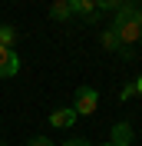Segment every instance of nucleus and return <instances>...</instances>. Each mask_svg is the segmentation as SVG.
Wrapping results in <instances>:
<instances>
[{
  "instance_id": "13",
  "label": "nucleus",
  "mask_w": 142,
  "mask_h": 146,
  "mask_svg": "<svg viewBox=\"0 0 142 146\" xmlns=\"http://www.w3.org/2000/svg\"><path fill=\"white\" fill-rule=\"evenodd\" d=\"M135 93H142V76H139V80H135Z\"/></svg>"
},
{
  "instance_id": "8",
  "label": "nucleus",
  "mask_w": 142,
  "mask_h": 146,
  "mask_svg": "<svg viewBox=\"0 0 142 146\" xmlns=\"http://www.w3.org/2000/svg\"><path fill=\"white\" fill-rule=\"evenodd\" d=\"M103 46H106V50H119V53H122V56H132V50H129V46H122V43H119V40H116V33H112V30H109V33H103Z\"/></svg>"
},
{
  "instance_id": "4",
  "label": "nucleus",
  "mask_w": 142,
  "mask_h": 146,
  "mask_svg": "<svg viewBox=\"0 0 142 146\" xmlns=\"http://www.w3.org/2000/svg\"><path fill=\"white\" fill-rule=\"evenodd\" d=\"M70 10L83 20H99V10H96V0H66Z\"/></svg>"
},
{
  "instance_id": "9",
  "label": "nucleus",
  "mask_w": 142,
  "mask_h": 146,
  "mask_svg": "<svg viewBox=\"0 0 142 146\" xmlns=\"http://www.w3.org/2000/svg\"><path fill=\"white\" fill-rule=\"evenodd\" d=\"M13 43H17V30L3 23V27H0V46H10V50H13Z\"/></svg>"
},
{
  "instance_id": "15",
  "label": "nucleus",
  "mask_w": 142,
  "mask_h": 146,
  "mask_svg": "<svg viewBox=\"0 0 142 146\" xmlns=\"http://www.w3.org/2000/svg\"><path fill=\"white\" fill-rule=\"evenodd\" d=\"M0 146H3V143H0Z\"/></svg>"
},
{
  "instance_id": "12",
  "label": "nucleus",
  "mask_w": 142,
  "mask_h": 146,
  "mask_svg": "<svg viewBox=\"0 0 142 146\" xmlns=\"http://www.w3.org/2000/svg\"><path fill=\"white\" fill-rule=\"evenodd\" d=\"M60 146H89V143H86V139H80V136H76V139H66V143H60Z\"/></svg>"
},
{
  "instance_id": "6",
  "label": "nucleus",
  "mask_w": 142,
  "mask_h": 146,
  "mask_svg": "<svg viewBox=\"0 0 142 146\" xmlns=\"http://www.w3.org/2000/svg\"><path fill=\"white\" fill-rule=\"evenodd\" d=\"M112 146H132V126L129 123H116L112 126Z\"/></svg>"
},
{
  "instance_id": "11",
  "label": "nucleus",
  "mask_w": 142,
  "mask_h": 146,
  "mask_svg": "<svg viewBox=\"0 0 142 146\" xmlns=\"http://www.w3.org/2000/svg\"><path fill=\"white\" fill-rule=\"evenodd\" d=\"M27 146H56V143H53L50 136H33V139H30Z\"/></svg>"
},
{
  "instance_id": "3",
  "label": "nucleus",
  "mask_w": 142,
  "mask_h": 146,
  "mask_svg": "<svg viewBox=\"0 0 142 146\" xmlns=\"http://www.w3.org/2000/svg\"><path fill=\"white\" fill-rule=\"evenodd\" d=\"M20 73V56L10 46H0V80H10Z\"/></svg>"
},
{
  "instance_id": "16",
  "label": "nucleus",
  "mask_w": 142,
  "mask_h": 146,
  "mask_svg": "<svg viewBox=\"0 0 142 146\" xmlns=\"http://www.w3.org/2000/svg\"><path fill=\"white\" fill-rule=\"evenodd\" d=\"M139 43H142V40H139Z\"/></svg>"
},
{
  "instance_id": "7",
  "label": "nucleus",
  "mask_w": 142,
  "mask_h": 146,
  "mask_svg": "<svg viewBox=\"0 0 142 146\" xmlns=\"http://www.w3.org/2000/svg\"><path fill=\"white\" fill-rule=\"evenodd\" d=\"M50 17H53V20H70L73 10H70L66 0H53V3H50Z\"/></svg>"
},
{
  "instance_id": "1",
  "label": "nucleus",
  "mask_w": 142,
  "mask_h": 146,
  "mask_svg": "<svg viewBox=\"0 0 142 146\" xmlns=\"http://www.w3.org/2000/svg\"><path fill=\"white\" fill-rule=\"evenodd\" d=\"M112 33L119 43H139L142 40V10L129 0H122V7L116 10V20H112Z\"/></svg>"
},
{
  "instance_id": "14",
  "label": "nucleus",
  "mask_w": 142,
  "mask_h": 146,
  "mask_svg": "<svg viewBox=\"0 0 142 146\" xmlns=\"http://www.w3.org/2000/svg\"><path fill=\"white\" fill-rule=\"evenodd\" d=\"M99 146H112V143H99Z\"/></svg>"
},
{
  "instance_id": "2",
  "label": "nucleus",
  "mask_w": 142,
  "mask_h": 146,
  "mask_svg": "<svg viewBox=\"0 0 142 146\" xmlns=\"http://www.w3.org/2000/svg\"><path fill=\"white\" fill-rule=\"evenodd\" d=\"M96 106H99V90H93V86H80V90H76V103H73L76 116H93Z\"/></svg>"
},
{
  "instance_id": "10",
  "label": "nucleus",
  "mask_w": 142,
  "mask_h": 146,
  "mask_svg": "<svg viewBox=\"0 0 142 146\" xmlns=\"http://www.w3.org/2000/svg\"><path fill=\"white\" fill-rule=\"evenodd\" d=\"M122 0H96V10H119Z\"/></svg>"
},
{
  "instance_id": "5",
  "label": "nucleus",
  "mask_w": 142,
  "mask_h": 146,
  "mask_svg": "<svg viewBox=\"0 0 142 146\" xmlns=\"http://www.w3.org/2000/svg\"><path fill=\"white\" fill-rule=\"evenodd\" d=\"M76 123V110H53L50 113V126H56V129H66V126H73Z\"/></svg>"
}]
</instances>
